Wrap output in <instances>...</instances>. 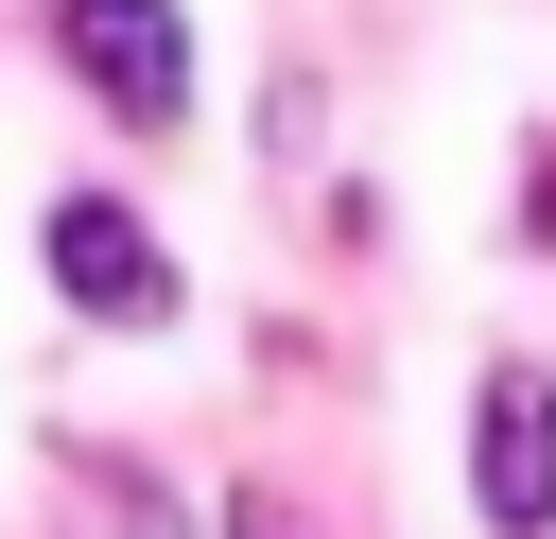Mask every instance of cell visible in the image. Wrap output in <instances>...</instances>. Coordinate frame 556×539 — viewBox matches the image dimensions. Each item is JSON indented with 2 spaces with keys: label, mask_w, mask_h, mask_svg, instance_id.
I'll return each instance as SVG.
<instances>
[{
  "label": "cell",
  "mask_w": 556,
  "mask_h": 539,
  "mask_svg": "<svg viewBox=\"0 0 556 539\" xmlns=\"http://www.w3.org/2000/svg\"><path fill=\"white\" fill-rule=\"evenodd\" d=\"M52 278H70V313H104V330H174V261H156V226L104 209V191L52 209Z\"/></svg>",
  "instance_id": "cell-1"
},
{
  "label": "cell",
  "mask_w": 556,
  "mask_h": 539,
  "mask_svg": "<svg viewBox=\"0 0 556 539\" xmlns=\"http://www.w3.org/2000/svg\"><path fill=\"white\" fill-rule=\"evenodd\" d=\"M52 35H70V70H87L122 122H174V104H191V35H174V0H52Z\"/></svg>",
  "instance_id": "cell-2"
},
{
  "label": "cell",
  "mask_w": 556,
  "mask_h": 539,
  "mask_svg": "<svg viewBox=\"0 0 556 539\" xmlns=\"http://www.w3.org/2000/svg\"><path fill=\"white\" fill-rule=\"evenodd\" d=\"M469 504H486L504 539H539V522H556V383H539V365H504V383H486V435H469Z\"/></svg>",
  "instance_id": "cell-3"
},
{
  "label": "cell",
  "mask_w": 556,
  "mask_h": 539,
  "mask_svg": "<svg viewBox=\"0 0 556 539\" xmlns=\"http://www.w3.org/2000/svg\"><path fill=\"white\" fill-rule=\"evenodd\" d=\"M226 539H313V522H295L278 487H243V504H226Z\"/></svg>",
  "instance_id": "cell-4"
}]
</instances>
